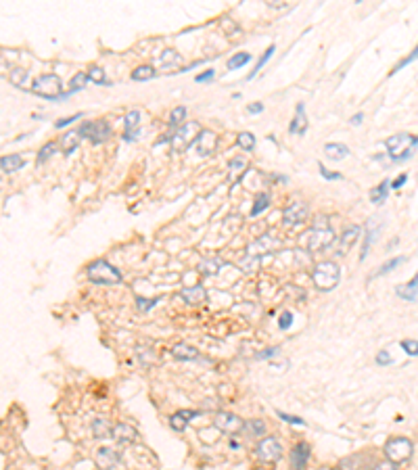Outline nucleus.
Returning a JSON list of instances; mask_svg holds the SVG:
<instances>
[{
	"label": "nucleus",
	"instance_id": "obj_1",
	"mask_svg": "<svg viewBox=\"0 0 418 470\" xmlns=\"http://www.w3.org/2000/svg\"><path fill=\"white\" fill-rule=\"evenodd\" d=\"M335 242H337V236L329 228L326 217H322V215H318L314 226L303 234V247L307 253H320V251L333 247Z\"/></svg>",
	"mask_w": 418,
	"mask_h": 470
},
{
	"label": "nucleus",
	"instance_id": "obj_2",
	"mask_svg": "<svg viewBox=\"0 0 418 470\" xmlns=\"http://www.w3.org/2000/svg\"><path fill=\"white\" fill-rule=\"evenodd\" d=\"M312 282L318 291L322 293H329V291H335L341 282V268L337 261H331V259H324V261H318L314 268H312Z\"/></svg>",
	"mask_w": 418,
	"mask_h": 470
},
{
	"label": "nucleus",
	"instance_id": "obj_3",
	"mask_svg": "<svg viewBox=\"0 0 418 470\" xmlns=\"http://www.w3.org/2000/svg\"><path fill=\"white\" fill-rule=\"evenodd\" d=\"M88 274V280L92 285H99V287H111V285H119L123 280V274L113 266L109 264L107 259H96L88 266L86 270Z\"/></svg>",
	"mask_w": 418,
	"mask_h": 470
},
{
	"label": "nucleus",
	"instance_id": "obj_4",
	"mask_svg": "<svg viewBox=\"0 0 418 470\" xmlns=\"http://www.w3.org/2000/svg\"><path fill=\"white\" fill-rule=\"evenodd\" d=\"M418 144V136H410V134H395L391 138L385 140V146L389 151V159L393 163H402L408 161L414 155V146Z\"/></svg>",
	"mask_w": 418,
	"mask_h": 470
},
{
	"label": "nucleus",
	"instance_id": "obj_5",
	"mask_svg": "<svg viewBox=\"0 0 418 470\" xmlns=\"http://www.w3.org/2000/svg\"><path fill=\"white\" fill-rule=\"evenodd\" d=\"M31 92H34L36 97H42L48 101L65 99V94H63V82L57 73H44V76L36 78L34 84H31Z\"/></svg>",
	"mask_w": 418,
	"mask_h": 470
},
{
	"label": "nucleus",
	"instance_id": "obj_6",
	"mask_svg": "<svg viewBox=\"0 0 418 470\" xmlns=\"http://www.w3.org/2000/svg\"><path fill=\"white\" fill-rule=\"evenodd\" d=\"M80 138H88L92 144H103L111 138L113 130L107 119H94V121H84L76 130Z\"/></svg>",
	"mask_w": 418,
	"mask_h": 470
},
{
	"label": "nucleus",
	"instance_id": "obj_7",
	"mask_svg": "<svg viewBox=\"0 0 418 470\" xmlns=\"http://www.w3.org/2000/svg\"><path fill=\"white\" fill-rule=\"evenodd\" d=\"M255 458L260 460V462H266V464H276L282 460L284 456V449H282V443L278 441L276 437L268 435L264 439H260V443L255 445Z\"/></svg>",
	"mask_w": 418,
	"mask_h": 470
},
{
	"label": "nucleus",
	"instance_id": "obj_8",
	"mask_svg": "<svg viewBox=\"0 0 418 470\" xmlns=\"http://www.w3.org/2000/svg\"><path fill=\"white\" fill-rule=\"evenodd\" d=\"M412 452H414V445L408 437H393L385 443V456L393 464H402V462L410 460Z\"/></svg>",
	"mask_w": 418,
	"mask_h": 470
},
{
	"label": "nucleus",
	"instance_id": "obj_9",
	"mask_svg": "<svg viewBox=\"0 0 418 470\" xmlns=\"http://www.w3.org/2000/svg\"><path fill=\"white\" fill-rule=\"evenodd\" d=\"M199 134H201L199 121H186L184 125H180V128L176 130V134H172L170 142H172V146L176 151H186L190 144H195Z\"/></svg>",
	"mask_w": 418,
	"mask_h": 470
},
{
	"label": "nucleus",
	"instance_id": "obj_10",
	"mask_svg": "<svg viewBox=\"0 0 418 470\" xmlns=\"http://www.w3.org/2000/svg\"><path fill=\"white\" fill-rule=\"evenodd\" d=\"M213 426L220 430V433H226L230 437H237L243 433V426H245V420L241 416H237L234 412H226L222 410L213 416Z\"/></svg>",
	"mask_w": 418,
	"mask_h": 470
},
{
	"label": "nucleus",
	"instance_id": "obj_11",
	"mask_svg": "<svg viewBox=\"0 0 418 470\" xmlns=\"http://www.w3.org/2000/svg\"><path fill=\"white\" fill-rule=\"evenodd\" d=\"M312 460V445L307 441H297L291 452H288V466L291 470H307V464Z\"/></svg>",
	"mask_w": 418,
	"mask_h": 470
},
{
	"label": "nucleus",
	"instance_id": "obj_12",
	"mask_svg": "<svg viewBox=\"0 0 418 470\" xmlns=\"http://www.w3.org/2000/svg\"><path fill=\"white\" fill-rule=\"evenodd\" d=\"M282 219H284L286 226H293V228L295 226H301V224H305L307 219H310V207L303 201H295V203H291L288 207H284Z\"/></svg>",
	"mask_w": 418,
	"mask_h": 470
},
{
	"label": "nucleus",
	"instance_id": "obj_13",
	"mask_svg": "<svg viewBox=\"0 0 418 470\" xmlns=\"http://www.w3.org/2000/svg\"><path fill=\"white\" fill-rule=\"evenodd\" d=\"M111 437L115 439L119 445H132V443L138 441L140 433H138L132 424H128V422H117V424H113V428H111Z\"/></svg>",
	"mask_w": 418,
	"mask_h": 470
},
{
	"label": "nucleus",
	"instance_id": "obj_14",
	"mask_svg": "<svg viewBox=\"0 0 418 470\" xmlns=\"http://www.w3.org/2000/svg\"><path fill=\"white\" fill-rule=\"evenodd\" d=\"M360 234H362V228L360 226H347L345 230H343V234L339 236V245H337V255H347V251L356 245V240L360 238Z\"/></svg>",
	"mask_w": 418,
	"mask_h": 470
},
{
	"label": "nucleus",
	"instance_id": "obj_15",
	"mask_svg": "<svg viewBox=\"0 0 418 470\" xmlns=\"http://www.w3.org/2000/svg\"><path fill=\"white\" fill-rule=\"evenodd\" d=\"M121 462V454L113 447H99L96 452V466L101 470H113Z\"/></svg>",
	"mask_w": 418,
	"mask_h": 470
},
{
	"label": "nucleus",
	"instance_id": "obj_16",
	"mask_svg": "<svg viewBox=\"0 0 418 470\" xmlns=\"http://www.w3.org/2000/svg\"><path fill=\"white\" fill-rule=\"evenodd\" d=\"M195 148H197V153L201 157H207V155L215 153V148H217V134H213L209 130H201V134L195 140Z\"/></svg>",
	"mask_w": 418,
	"mask_h": 470
},
{
	"label": "nucleus",
	"instance_id": "obj_17",
	"mask_svg": "<svg viewBox=\"0 0 418 470\" xmlns=\"http://www.w3.org/2000/svg\"><path fill=\"white\" fill-rule=\"evenodd\" d=\"M197 416H201L199 410H178L176 414L170 416V426L176 433H182V430H186V426L190 424V420L197 418Z\"/></svg>",
	"mask_w": 418,
	"mask_h": 470
},
{
	"label": "nucleus",
	"instance_id": "obj_18",
	"mask_svg": "<svg viewBox=\"0 0 418 470\" xmlns=\"http://www.w3.org/2000/svg\"><path fill=\"white\" fill-rule=\"evenodd\" d=\"M180 297H182L184 303H188V305H201V303L207 299V291H205V287H201V285L184 287V289L180 291Z\"/></svg>",
	"mask_w": 418,
	"mask_h": 470
},
{
	"label": "nucleus",
	"instance_id": "obj_19",
	"mask_svg": "<svg viewBox=\"0 0 418 470\" xmlns=\"http://www.w3.org/2000/svg\"><path fill=\"white\" fill-rule=\"evenodd\" d=\"M172 358L178 362H195L199 360V351L188 343H176L172 347Z\"/></svg>",
	"mask_w": 418,
	"mask_h": 470
},
{
	"label": "nucleus",
	"instance_id": "obj_20",
	"mask_svg": "<svg viewBox=\"0 0 418 470\" xmlns=\"http://www.w3.org/2000/svg\"><path fill=\"white\" fill-rule=\"evenodd\" d=\"M307 132V117H305V105L299 103L297 105V115L295 119L288 123V134H299V136H305Z\"/></svg>",
	"mask_w": 418,
	"mask_h": 470
},
{
	"label": "nucleus",
	"instance_id": "obj_21",
	"mask_svg": "<svg viewBox=\"0 0 418 470\" xmlns=\"http://www.w3.org/2000/svg\"><path fill=\"white\" fill-rule=\"evenodd\" d=\"M395 295H397L399 299H404V301L414 303V301L418 299V274H416L410 282H406V285H399V287L395 289Z\"/></svg>",
	"mask_w": 418,
	"mask_h": 470
},
{
	"label": "nucleus",
	"instance_id": "obj_22",
	"mask_svg": "<svg viewBox=\"0 0 418 470\" xmlns=\"http://www.w3.org/2000/svg\"><path fill=\"white\" fill-rule=\"evenodd\" d=\"M243 430H245L249 437H253V439H260V437L264 439L266 433H268V424H266V420H262V418H249V420H245Z\"/></svg>",
	"mask_w": 418,
	"mask_h": 470
},
{
	"label": "nucleus",
	"instance_id": "obj_23",
	"mask_svg": "<svg viewBox=\"0 0 418 470\" xmlns=\"http://www.w3.org/2000/svg\"><path fill=\"white\" fill-rule=\"evenodd\" d=\"M23 165H25V159H23L21 155H17V153L0 157V170H3L5 174H15V172L21 170Z\"/></svg>",
	"mask_w": 418,
	"mask_h": 470
},
{
	"label": "nucleus",
	"instance_id": "obj_24",
	"mask_svg": "<svg viewBox=\"0 0 418 470\" xmlns=\"http://www.w3.org/2000/svg\"><path fill=\"white\" fill-rule=\"evenodd\" d=\"M324 155L331 161H341L345 157H349V146L341 144V142H329V144H324Z\"/></svg>",
	"mask_w": 418,
	"mask_h": 470
},
{
	"label": "nucleus",
	"instance_id": "obj_25",
	"mask_svg": "<svg viewBox=\"0 0 418 470\" xmlns=\"http://www.w3.org/2000/svg\"><path fill=\"white\" fill-rule=\"evenodd\" d=\"M374 224H376V217H370L368 224H366V238H364V247H362V253H360V261L366 259L368 249H370V245L374 242V238H376V234H378V230H380V224H378L376 228H374Z\"/></svg>",
	"mask_w": 418,
	"mask_h": 470
},
{
	"label": "nucleus",
	"instance_id": "obj_26",
	"mask_svg": "<svg viewBox=\"0 0 418 470\" xmlns=\"http://www.w3.org/2000/svg\"><path fill=\"white\" fill-rule=\"evenodd\" d=\"M111 428H113V424L107 418H94L92 420V435H94V439H109L111 437Z\"/></svg>",
	"mask_w": 418,
	"mask_h": 470
},
{
	"label": "nucleus",
	"instance_id": "obj_27",
	"mask_svg": "<svg viewBox=\"0 0 418 470\" xmlns=\"http://www.w3.org/2000/svg\"><path fill=\"white\" fill-rule=\"evenodd\" d=\"M280 245V240L278 238H272L270 234H264V236H260L257 238L251 247H249V251H255V249H260V255L262 253H268V251H272V249H276Z\"/></svg>",
	"mask_w": 418,
	"mask_h": 470
},
{
	"label": "nucleus",
	"instance_id": "obj_28",
	"mask_svg": "<svg viewBox=\"0 0 418 470\" xmlns=\"http://www.w3.org/2000/svg\"><path fill=\"white\" fill-rule=\"evenodd\" d=\"M387 195H389V180H383L376 188L370 191V203L372 205H383L387 201Z\"/></svg>",
	"mask_w": 418,
	"mask_h": 470
},
{
	"label": "nucleus",
	"instance_id": "obj_29",
	"mask_svg": "<svg viewBox=\"0 0 418 470\" xmlns=\"http://www.w3.org/2000/svg\"><path fill=\"white\" fill-rule=\"evenodd\" d=\"M140 121H142V113L138 109L128 111L123 117V132H138Z\"/></svg>",
	"mask_w": 418,
	"mask_h": 470
},
{
	"label": "nucleus",
	"instance_id": "obj_30",
	"mask_svg": "<svg viewBox=\"0 0 418 470\" xmlns=\"http://www.w3.org/2000/svg\"><path fill=\"white\" fill-rule=\"evenodd\" d=\"M78 144H80V136H78L76 130L74 132H65V134H63V138H61V142H59L61 151L65 153V155H71L78 148Z\"/></svg>",
	"mask_w": 418,
	"mask_h": 470
},
{
	"label": "nucleus",
	"instance_id": "obj_31",
	"mask_svg": "<svg viewBox=\"0 0 418 470\" xmlns=\"http://www.w3.org/2000/svg\"><path fill=\"white\" fill-rule=\"evenodd\" d=\"M228 170H230L228 180L230 182H239L243 178L245 170H247V161L243 159V157H234V159H230V163H228Z\"/></svg>",
	"mask_w": 418,
	"mask_h": 470
},
{
	"label": "nucleus",
	"instance_id": "obj_32",
	"mask_svg": "<svg viewBox=\"0 0 418 470\" xmlns=\"http://www.w3.org/2000/svg\"><path fill=\"white\" fill-rule=\"evenodd\" d=\"M251 59H253L251 52H237V54H232V57L228 59L226 67H228V71H237V69L245 67L247 63H251Z\"/></svg>",
	"mask_w": 418,
	"mask_h": 470
},
{
	"label": "nucleus",
	"instance_id": "obj_33",
	"mask_svg": "<svg viewBox=\"0 0 418 470\" xmlns=\"http://www.w3.org/2000/svg\"><path fill=\"white\" fill-rule=\"evenodd\" d=\"M157 78V69L153 65H138L134 71H132V80L134 82H149Z\"/></svg>",
	"mask_w": 418,
	"mask_h": 470
},
{
	"label": "nucleus",
	"instance_id": "obj_34",
	"mask_svg": "<svg viewBox=\"0 0 418 470\" xmlns=\"http://www.w3.org/2000/svg\"><path fill=\"white\" fill-rule=\"evenodd\" d=\"M270 207V195L268 193H260L253 201V207H251V217H257L262 215L266 209Z\"/></svg>",
	"mask_w": 418,
	"mask_h": 470
},
{
	"label": "nucleus",
	"instance_id": "obj_35",
	"mask_svg": "<svg viewBox=\"0 0 418 470\" xmlns=\"http://www.w3.org/2000/svg\"><path fill=\"white\" fill-rule=\"evenodd\" d=\"M59 151V142H54V140H50V142H46L40 151H38V157H36V165H42V163H46L50 157L54 155Z\"/></svg>",
	"mask_w": 418,
	"mask_h": 470
},
{
	"label": "nucleus",
	"instance_id": "obj_36",
	"mask_svg": "<svg viewBox=\"0 0 418 470\" xmlns=\"http://www.w3.org/2000/svg\"><path fill=\"white\" fill-rule=\"evenodd\" d=\"M88 80H92V84H99V86H111V82L107 80V76H105V69L103 67H99V65H92V67H88Z\"/></svg>",
	"mask_w": 418,
	"mask_h": 470
},
{
	"label": "nucleus",
	"instance_id": "obj_37",
	"mask_svg": "<svg viewBox=\"0 0 418 470\" xmlns=\"http://www.w3.org/2000/svg\"><path fill=\"white\" fill-rule=\"evenodd\" d=\"M274 50H276V46H274V44H270V46H268V48H266V50H264V54H262V57H260V59H257V63H255V67H253V69H251V73H249V76H247V80H253V78H255V76H257V73H260V69H262V67H264V65H266V63H268V61H270V59H272V54H274Z\"/></svg>",
	"mask_w": 418,
	"mask_h": 470
},
{
	"label": "nucleus",
	"instance_id": "obj_38",
	"mask_svg": "<svg viewBox=\"0 0 418 470\" xmlns=\"http://www.w3.org/2000/svg\"><path fill=\"white\" fill-rule=\"evenodd\" d=\"M86 84H88V73L86 71H78L69 82V92H65V97H69V94H74L78 90H84Z\"/></svg>",
	"mask_w": 418,
	"mask_h": 470
},
{
	"label": "nucleus",
	"instance_id": "obj_39",
	"mask_svg": "<svg viewBox=\"0 0 418 470\" xmlns=\"http://www.w3.org/2000/svg\"><path fill=\"white\" fill-rule=\"evenodd\" d=\"M404 261H406V257H402V255H399V257H393V259H389V261H385V264H383V266H380V268L372 274V278H376V276H385V274L393 272V270H395L397 266H402Z\"/></svg>",
	"mask_w": 418,
	"mask_h": 470
},
{
	"label": "nucleus",
	"instance_id": "obj_40",
	"mask_svg": "<svg viewBox=\"0 0 418 470\" xmlns=\"http://www.w3.org/2000/svg\"><path fill=\"white\" fill-rule=\"evenodd\" d=\"M220 268H222V264L217 259H203L197 270L205 276H215V274H220Z\"/></svg>",
	"mask_w": 418,
	"mask_h": 470
},
{
	"label": "nucleus",
	"instance_id": "obj_41",
	"mask_svg": "<svg viewBox=\"0 0 418 470\" xmlns=\"http://www.w3.org/2000/svg\"><path fill=\"white\" fill-rule=\"evenodd\" d=\"M9 80H11V84L17 86V88H25V84H27V69L15 67V69L9 73Z\"/></svg>",
	"mask_w": 418,
	"mask_h": 470
},
{
	"label": "nucleus",
	"instance_id": "obj_42",
	"mask_svg": "<svg viewBox=\"0 0 418 470\" xmlns=\"http://www.w3.org/2000/svg\"><path fill=\"white\" fill-rule=\"evenodd\" d=\"M184 119H186V107H176L172 113H170V125L172 128H180V125H184Z\"/></svg>",
	"mask_w": 418,
	"mask_h": 470
},
{
	"label": "nucleus",
	"instance_id": "obj_43",
	"mask_svg": "<svg viewBox=\"0 0 418 470\" xmlns=\"http://www.w3.org/2000/svg\"><path fill=\"white\" fill-rule=\"evenodd\" d=\"M237 144L245 151V153H251L255 148V136L251 132H241L239 138H237Z\"/></svg>",
	"mask_w": 418,
	"mask_h": 470
},
{
	"label": "nucleus",
	"instance_id": "obj_44",
	"mask_svg": "<svg viewBox=\"0 0 418 470\" xmlns=\"http://www.w3.org/2000/svg\"><path fill=\"white\" fill-rule=\"evenodd\" d=\"M161 65L163 67H176L178 63H180V54H176V50H172V48H168V50H163L161 52Z\"/></svg>",
	"mask_w": 418,
	"mask_h": 470
},
{
	"label": "nucleus",
	"instance_id": "obj_45",
	"mask_svg": "<svg viewBox=\"0 0 418 470\" xmlns=\"http://www.w3.org/2000/svg\"><path fill=\"white\" fill-rule=\"evenodd\" d=\"M276 416L282 420V422H286V424H295V426H305V420L301 418V416H295V414H286V412H282V410H278L276 412Z\"/></svg>",
	"mask_w": 418,
	"mask_h": 470
},
{
	"label": "nucleus",
	"instance_id": "obj_46",
	"mask_svg": "<svg viewBox=\"0 0 418 470\" xmlns=\"http://www.w3.org/2000/svg\"><path fill=\"white\" fill-rule=\"evenodd\" d=\"M278 328L280 330H288V328H291L293 326V311H288V309H284L282 313H280V316H278Z\"/></svg>",
	"mask_w": 418,
	"mask_h": 470
},
{
	"label": "nucleus",
	"instance_id": "obj_47",
	"mask_svg": "<svg viewBox=\"0 0 418 470\" xmlns=\"http://www.w3.org/2000/svg\"><path fill=\"white\" fill-rule=\"evenodd\" d=\"M416 59H418V44H416V48H414V50H412V54H408V57H406V59H402V61H399V63H397V65H395V67H393V69H391V73H389V76H393V73H397V71H399V69H404V67H406V65H410V63H414V61H416Z\"/></svg>",
	"mask_w": 418,
	"mask_h": 470
},
{
	"label": "nucleus",
	"instance_id": "obj_48",
	"mask_svg": "<svg viewBox=\"0 0 418 470\" xmlns=\"http://www.w3.org/2000/svg\"><path fill=\"white\" fill-rule=\"evenodd\" d=\"M399 345H402V349H404L408 355H412V358H416V355H418V341H414V339H406V341H402Z\"/></svg>",
	"mask_w": 418,
	"mask_h": 470
},
{
	"label": "nucleus",
	"instance_id": "obj_49",
	"mask_svg": "<svg viewBox=\"0 0 418 470\" xmlns=\"http://www.w3.org/2000/svg\"><path fill=\"white\" fill-rule=\"evenodd\" d=\"M157 303H159V299H144V297H138V299H136V307H138V311H142V313H147L149 309H153Z\"/></svg>",
	"mask_w": 418,
	"mask_h": 470
},
{
	"label": "nucleus",
	"instance_id": "obj_50",
	"mask_svg": "<svg viewBox=\"0 0 418 470\" xmlns=\"http://www.w3.org/2000/svg\"><path fill=\"white\" fill-rule=\"evenodd\" d=\"M318 167H320V176H322L324 180H329V182H335V180H343V176L339 174V172H329L322 163H318Z\"/></svg>",
	"mask_w": 418,
	"mask_h": 470
},
{
	"label": "nucleus",
	"instance_id": "obj_51",
	"mask_svg": "<svg viewBox=\"0 0 418 470\" xmlns=\"http://www.w3.org/2000/svg\"><path fill=\"white\" fill-rule=\"evenodd\" d=\"M374 360H376V366H391V364H393L391 353H389V351H385V349H383V351H378Z\"/></svg>",
	"mask_w": 418,
	"mask_h": 470
},
{
	"label": "nucleus",
	"instance_id": "obj_52",
	"mask_svg": "<svg viewBox=\"0 0 418 470\" xmlns=\"http://www.w3.org/2000/svg\"><path fill=\"white\" fill-rule=\"evenodd\" d=\"M278 353H280V347H268V349H262V351L257 353L255 358L262 362V360H270V358H276Z\"/></svg>",
	"mask_w": 418,
	"mask_h": 470
},
{
	"label": "nucleus",
	"instance_id": "obj_53",
	"mask_svg": "<svg viewBox=\"0 0 418 470\" xmlns=\"http://www.w3.org/2000/svg\"><path fill=\"white\" fill-rule=\"evenodd\" d=\"M84 113H78V115H69V117H63V119H59V121H54V128H65V125H69V123H74L76 119H80Z\"/></svg>",
	"mask_w": 418,
	"mask_h": 470
},
{
	"label": "nucleus",
	"instance_id": "obj_54",
	"mask_svg": "<svg viewBox=\"0 0 418 470\" xmlns=\"http://www.w3.org/2000/svg\"><path fill=\"white\" fill-rule=\"evenodd\" d=\"M213 78H215V71H213V69H205L203 73H199V76L195 78V82H197V84H205V82H211Z\"/></svg>",
	"mask_w": 418,
	"mask_h": 470
},
{
	"label": "nucleus",
	"instance_id": "obj_55",
	"mask_svg": "<svg viewBox=\"0 0 418 470\" xmlns=\"http://www.w3.org/2000/svg\"><path fill=\"white\" fill-rule=\"evenodd\" d=\"M406 180H408V174H399L393 182H389V188H393V191H397V188H402L404 184H406Z\"/></svg>",
	"mask_w": 418,
	"mask_h": 470
},
{
	"label": "nucleus",
	"instance_id": "obj_56",
	"mask_svg": "<svg viewBox=\"0 0 418 470\" xmlns=\"http://www.w3.org/2000/svg\"><path fill=\"white\" fill-rule=\"evenodd\" d=\"M262 111H264V103H249L247 105V113H251V115H257Z\"/></svg>",
	"mask_w": 418,
	"mask_h": 470
},
{
	"label": "nucleus",
	"instance_id": "obj_57",
	"mask_svg": "<svg viewBox=\"0 0 418 470\" xmlns=\"http://www.w3.org/2000/svg\"><path fill=\"white\" fill-rule=\"evenodd\" d=\"M374 470H399V468H397V464H393V462H389V460H387V462L376 464V466H374Z\"/></svg>",
	"mask_w": 418,
	"mask_h": 470
},
{
	"label": "nucleus",
	"instance_id": "obj_58",
	"mask_svg": "<svg viewBox=\"0 0 418 470\" xmlns=\"http://www.w3.org/2000/svg\"><path fill=\"white\" fill-rule=\"evenodd\" d=\"M136 136H138V132H123L121 140H123V142H134V140H136Z\"/></svg>",
	"mask_w": 418,
	"mask_h": 470
},
{
	"label": "nucleus",
	"instance_id": "obj_59",
	"mask_svg": "<svg viewBox=\"0 0 418 470\" xmlns=\"http://www.w3.org/2000/svg\"><path fill=\"white\" fill-rule=\"evenodd\" d=\"M362 119H364V113H356V115H353V117L349 119V123H351V125H360V123H362Z\"/></svg>",
	"mask_w": 418,
	"mask_h": 470
},
{
	"label": "nucleus",
	"instance_id": "obj_60",
	"mask_svg": "<svg viewBox=\"0 0 418 470\" xmlns=\"http://www.w3.org/2000/svg\"><path fill=\"white\" fill-rule=\"evenodd\" d=\"M222 27H224V29H226V27H228V29H232V31H237V29H239V27H237V25H234V23H232L230 19H226V21H222Z\"/></svg>",
	"mask_w": 418,
	"mask_h": 470
},
{
	"label": "nucleus",
	"instance_id": "obj_61",
	"mask_svg": "<svg viewBox=\"0 0 418 470\" xmlns=\"http://www.w3.org/2000/svg\"><path fill=\"white\" fill-rule=\"evenodd\" d=\"M228 445H230V449H239V447H241V443H239V441H234V439H230V443H228Z\"/></svg>",
	"mask_w": 418,
	"mask_h": 470
}]
</instances>
